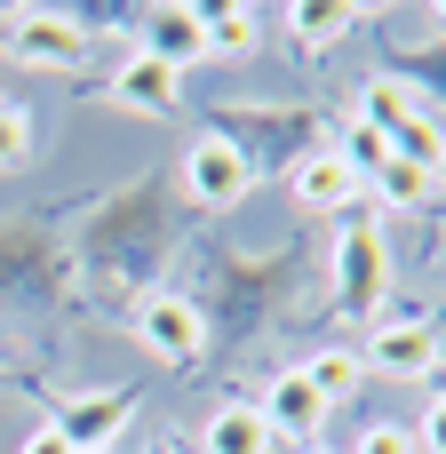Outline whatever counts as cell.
I'll list each match as a JSON object with an SVG mask.
<instances>
[{"label": "cell", "instance_id": "1", "mask_svg": "<svg viewBox=\"0 0 446 454\" xmlns=\"http://www.w3.org/2000/svg\"><path fill=\"white\" fill-rule=\"evenodd\" d=\"M64 239H72L80 303L120 311V319H128L144 295H160V271L184 255V239H192V207H184L176 176L144 168V176H128V184L96 192V200L64 223Z\"/></svg>", "mask_w": 446, "mask_h": 454}, {"label": "cell", "instance_id": "2", "mask_svg": "<svg viewBox=\"0 0 446 454\" xmlns=\"http://www.w3.org/2000/svg\"><path fill=\"white\" fill-rule=\"evenodd\" d=\"M192 311L207 327V359H231L247 351L255 335H271L279 319L303 311L311 279H319V247L311 239H279V247H231L223 231H200L192 239Z\"/></svg>", "mask_w": 446, "mask_h": 454}, {"label": "cell", "instance_id": "3", "mask_svg": "<svg viewBox=\"0 0 446 454\" xmlns=\"http://www.w3.org/2000/svg\"><path fill=\"white\" fill-rule=\"evenodd\" d=\"M80 311V279H72V239L64 215H0V327L24 319H64Z\"/></svg>", "mask_w": 446, "mask_h": 454}, {"label": "cell", "instance_id": "4", "mask_svg": "<svg viewBox=\"0 0 446 454\" xmlns=\"http://www.w3.org/2000/svg\"><path fill=\"white\" fill-rule=\"evenodd\" d=\"M335 231H327V255H319V279H327V311L351 327V335H367L375 319H383V303H391V231H383V207L359 192L343 215H327Z\"/></svg>", "mask_w": 446, "mask_h": 454}, {"label": "cell", "instance_id": "5", "mask_svg": "<svg viewBox=\"0 0 446 454\" xmlns=\"http://www.w3.org/2000/svg\"><path fill=\"white\" fill-rule=\"evenodd\" d=\"M207 136H223L255 176L263 168H295L311 152L335 144V112L311 104V96H279V104H215L207 112Z\"/></svg>", "mask_w": 446, "mask_h": 454}, {"label": "cell", "instance_id": "6", "mask_svg": "<svg viewBox=\"0 0 446 454\" xmlns=\"http://www.w3.org/2000/svg\"><path fill=\"white\" fill-rule=\"evenodd\" d=\"M359 367L367 375H391V383H431L446 367V343L431 327L423 303H383V319L359 335Z\"/></svg>", "mask_w": 446, "mask_h": 454}, {"label": "cell", "instance_id": "7", "mask_svg": "<svg viewBox=\"0 0 446 454\" xmlns=\"http://www.w3.org/2000/svg\"><path fill=\"white\" fill-rule=\"evenodd\" d=\"M176 192H184V207L192 215H223V207H239L247 192H255V168L223 144V136H192L184 144V160H176Z\"/></svg>", "mask_w": 446, "mask_h": 454}, {"label": "cell", "instance_id": "8", "mask_svg": "<svg viewBox=\"0 0 446 454\" xmlns=\"http://www.w3.org/2000/svg\"><path fill=\"white\" fill-rule=\"evenodd\" d=\"M128 343L144 359H160V367H200L207 359V327H200L192 295H176V287H160V295H144L128 311Z\"/></svg>", "mask_w": 446, "mask_h": 454}, {"label": "cell", "instance_id": "9", "mask_svg": "<svg viewBox=\"0 0 446 454\" xmlns=\"http://www.w3.org/2000/svg\"><path fill=\"white\" fill-rule=\"evenodd\" d=\"M48 423L64 431L72 454H112V439L136 423V391L104 383V391H48Z\"/></svg>", "mask_w": 446, "mask_h": 454}, {"label": "cell", "instance_id": "10", "mask_svg": "<svg viewBox=\"0 0 446 454\" xmlns=\"http://www.w3.org/2000/svg\"><path fill=\"white\" fill-rule=\"evenodd\" d=\"M0 56L16 72H80L88 64V32L64 8H16V24L0 32Z\"/></svg>", "mask_w": 446, "mask_h": 454}, {"label": "cell", "instance_id": "11", "mask_svg": "<svg viewBox=\"0 0 446 454\" xmlns=\"http://www.w3.org/2000/svg\"><path fill=\"white\" fill-rule=\"evenodd\" d=\"M247 407L263 415V431H271V439H295V447H319V431H327V415H335V407L303 383V367H271V375H263V391H255Z\"/></svg>", "mask_w": 446, "mask_h": 454}, {"label": "cell", "instance_id": "12", "mask_svg": "<svg viewBox=\"0 0 446 454\" xmlns=\"http://www.w3.org/2000/svg\"><path fill=\"white\" fill-rule=\"evenodd\" d=\"M96 96H104V104H120V112H144V120H168V112H184V72H168L160 56L128 48V56L112 64V80H96Z\"/></svg>", "mask_w": 446, "mask_h": 454}, {"label": "cell", "instance_id": "13", "mask_svg": "<svg viewBox=\"0 0 446 454\" xmlns=\"http://www.w3.org/2000/svg\"><path fill=\"white\" fill-rule=\"evenodd\" d=\"M136 48L160 56L168 72H192V64L207 56V40H200V8H192V0H152V8H136Z\"/></svg>", "mask_w": 446, "mask_h": 454}, {"label": "cell", "instance_id": "14", "mask_svg": "<svg viewBox=\"0 0 446 454\" xmlns=\"http://www.w3.org/2000/svg\"><path fill=\"white\" fill-rule=\"evenodd\" d=\"M383 80H399L415 104L431 96V104H446V24L439 32H423V40H399V32H383Z\"/></svg>", "mask_w": 446, "mask_h": 454}, {"label": "cell", "instance_id": "15", "mask_svg": "<svg viewBox=\"0 0 446 454\" xmlns=\"http://www.w3.org/2000/svg\"><path fill=\"white\" fill-rule=\"evenodd\" d=\"M287 192H295V207H303V215H343L367 184H359L335 152H311V160H295V168H287Z\"/></svg>", "mask_w": 446, "mask_h": 454}, {"label": "cell", "instance_id": "16", "mask_svg": "<svg viewBox=\"0 0 446 454\" xmlns=\"http://www.w3.org/2000/svg\"><path fill=\"white\" fill-rule=\"evenodd\" d=\"M279 439L263 431V415L247 407V399H231V407H215L207 423H200V454H271Z\"/></svg>", "mask_w": 446, "mask_h": 454}, {"label": "cell", "instance_id": "17", "mask_svg": "<svg viewBox=\"0 0 446 454\" xmlns=\"http://www.w3.org/2000/svg\"><path fill=\"white\" fill-rule=\"evenodd\" d=\"M200 40H207V56H247V48L263 40V8H255V0H215V8H200Z\"/></svg>", "mask_w": 446, "mask_h": 454}, {"label": "cell", "instance_id": "18", "mask_svg": "<svg viewBox=\"0 0 446 454\" xmlns=\"http://www.w3.org/2000/svg\"><path fill=\"white\" fill-rule=\"evenodd\" d=\"M303 367V383L327 399V407H343V399H359V383H367V367H359V343H319L311 359H295Z\"/></svg>", "mask_w": 446, "mask_h": 454}, {"label": "cell", "instance_id": "19", "mask_svg": "<svg viewBox=\"0 0 446 454\" xmlns=\"http://www.w3.org/2000/svg\"><path fill=\"white\" fill-rule=\"evenodd\" d=\"M287 16V32H295V48H335L367 8H351V0H295V8H279Z\"/></svg>", "mask_w": 446, "mask_h": 454}, {"label": "cell", "instance_id": "20", "mask_svg": "<svg viewBox=\"0 0 446 454\" xmlns=\"http://www.w3.org/2000/svg\"><path fill=\"white\" fill-rule=\"evenodd\" d=\"M367 200H375V207L415 215V207H431V200H439V176H431V168H415V160H383V176L367 184Z\"/></svg>", "mask_w": 446, "mask_h": 454}, {"label": "cell", "instance_id": "21", "mask_svg": "<svg viewBox=\"0 0 446 454\" xmlns=\"http://www.w3.org/2000/svg\"><path fill=\"white\" fill-rule=\"evenodd\" d=\"M415 112H423V104H415V96H407L399 80H383V72H375V80L359 88V112H351V120H367V128H375V136L391 144V136H399V128H407Z\"/></svg>", "mask_w": 446, "mask_h": 454}, {"label": "cell", "instance_id": "22", "mask_svg": "<svg viewBox=\"0 0 446 454\" xmlns=\"http://www.w3.org/2000/svg\"><path fill=\"white\" fill-rule=\"evenodd\" d=\"M327 152H335V160H343V168H351L359 184H367V176H383V160H391V144H383V136H375L367 120H351V112L335 120V144H327Z\"/></svg>", "mask_w": 446, "mask_h": 454}, {"label": "cell", "instance_id": "23", "mask_svg": "<svg viewBox=\"0 0 446 454\" xmlns=\"http://www.w3.org/2000/svg\"><path fill=\"white\" fill-rule=\"evenodd\" d=\"M32 160H40V120H32V104L0 96V176L32 168Z\"/></svg>", "mask_w": 446, "mask_h": 454}, {"label": "cell", "instance_id": "24", "mask_svg": "<svg viewBox=\"0 0 446 454\" xmlns=\"http://www.w3.org/2000/svg\"><path fill=\"white\" fill-rule=\"evenodd\" d=\"M391 160H415V168H431V176H439V160H446V128L431 120V112H415V120L391 136Z\"/></svg>", "mask_w": 446, "mask_h": 454}, {"label": "cell", "instance_id": "25", "mask_svg": "<svg viewBox=\"0 0 446 454\" xmlns=\"http://www.w3.org/2000/svg\"><path fill=\"white\" fill-rule=\"evenodd\" d=\"M351 454H415V431H407V423H367Z\"/></svg>", "mask_w": 446, "mask_h": 454}, {"label": "cell", "instance_id": "26", "mask_svg": "<svg viewBox=\"0 0 446 454\" xmlns=\"http://www.w3.org/2000/svg\"><path fill=\"white\" fill-rule=\"evenodd\" d=\"M415 454H446V399L423 407V423H415Z\"/></svg>", "mask_w": 446, "mask_h": 454}, {"label": "cell", "instance_id": "27", "mask_svg": "<svg viewBox=\"0 0 446 454\" xmlns=\"http://www.w3.org/2000/svg\"><path fill=\"white\" fill-rule=\"evenodd\" d=\"M0 391H32V399H48V383H40L24 359H8V351H0Z\"/></svg>", "mask_w": 446, "mask_h": 454}, {"label": "cell", "instance_id": "28", "mask_svg": "<svg viewBox=\"0 0 446 454\" xmlns=\"http://www.w3.org/2000/svg\"><path fill=\"white\" fill-rule=\"evenodd\" d=\"M16 454H72V447H64V431H56V423H32V431L16 439Z\"/></svg>", "mask_w": 446, "mask_h": 454}, {"label": "cell", "instance_id": "29", "mask_svg": "<svg viewBox=\"0 0 446 454\" xmlns=\"http://www.w3.org/2000/svg\"><path fill=\"white\" fill-rule=\"evenodd\" d=\"M431 399H446V367H439V375H431Z\"/></svg>", "mask_w": 446, "mask_h": 454}, {"label": "cell", "instance_id": "30", "mask_svg": "<svg viewBox=\"0 0 446 454\" xmlns=\"http://www.w3.org/2000/svg\"><path fill=\"white\" fill-rule=\"evenodd\" d=\"M152 454H192V447H152Z\"/></svg>", "mask_w": 446, "mask_h": 454}, {"label": "cell", "instance_id": "31", "mask_svg": "<svg viewBox=\"0 0 446 454\" xmlns=\"http://www.w3.org/2000/svg\"><path fill=\"white\" fill-rule=\"evenodd\" d=\"M303 454H335V447H303Z\"/></svg>", "mask_w": 446, "mask_h": 454}, {"label": "cell", "instance_id": "32", "mask_svg": "<svg viewBox=\"0 0 446 454\" xmlns=\"http://www.w3.org/2000/svg\"><path fill=\"white\" fill-rule=\"evenodd\" d=\"M439 184H446V160H439Z\"/></svg>", "mask_w": 446, "mask_h": 454}]
</instances>
